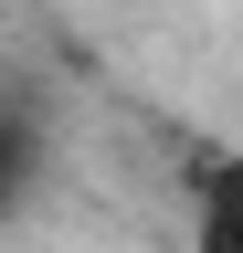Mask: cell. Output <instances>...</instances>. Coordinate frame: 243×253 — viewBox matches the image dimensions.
Instances as JSON below:
<instances>
[{
  "mask_svg": "<svg viewBox=\"0 0 243 253\" xmlns=\"http://www.w3.org/2000/svg\"><path fill=\"white\" fill-rule=\"evenodd\" d=\"M191 253H243V169L201 179V211H191Z\"/></svg>",
  "mask_w": 243,
  "mask_h": 253,
  "instance_id": "1",
  "label": "cell"
},
{
  "mask_svg": "<svg viewBox=\"0 0 243 253\" xmlns=\"http://www.w3.org/2000/svg\"><path fill=\"white\" fill-rule=\"evenodd\" d=\"M32 179V137H21V116H0V201Z\"/></svg>",
  "mask_w": 243,
  "mask_h": 253,
  "instance_id": "2",
  "label": "cell"
}]
</instances>
